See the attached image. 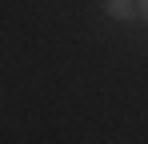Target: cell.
Returning a JSON list of instances; mask_svg holds the SVG:
<instances>
[{
  "label": "cell",
  "instance_id": "6da1fadb",
  "mask_svg": "<svg viewBox=\"0 0 148 144\" xmlns=\"http://www.w3.org/2000/svg\"><path fill=\"white\" fill-rule=\"evenodd\" d=\"M104 8H108V16H112V20H132V16L140 12V8H136V0H108Z\"/></svg>",
  "mask_w": 148,
  "mask_h": 144
},
{
  "label": "cell",
  "instance_id": "7a4b0ae2",
  "mask_svg": "<svg viewBox=\"0 0 148 144\" xmlns=\"http://www.w3.org/2000/svg\"><path fill=\"white\" fill-rule=\"evenodd\" d=\"M136 8H140V16H148V0H136Z\"/></svg>",
  "mask_w": 148,
  "mask_h": 144
}]
</instances>
